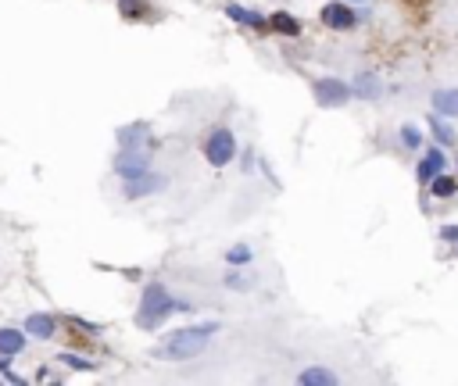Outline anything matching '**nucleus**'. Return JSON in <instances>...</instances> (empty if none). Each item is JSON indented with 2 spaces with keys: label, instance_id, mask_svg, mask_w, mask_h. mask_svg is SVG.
Listing matches in <instances>:
<instances>
[{
  "label": "nucleus",
  "instance_id": "f257e3e1",
  "mask_svg": "<svg viewBox=\"0 0 458 386\" xmlns=\"http://www.w3.org/2000/svg\"><path fill=\"white\" fill-rule=\"evenodd\" d=\"M172 311H190V304L172 300V297H168V290H165L161 283H151V286L143 290V304H140V311H136V325H143V329H158Z\"/></svg>",
  "mask_w": 458,
  "mask_h": 386
},
{
  "label": "nucleus",
  "instance_id": "f03ea898",
  "mask_svg": "<svg viewBox=\"0 0 458 386\" xmlns=\"http://www.w3.org/2000/svg\"><path fill=\"white\" fill-rule=\"evenodd\" d=\"M211 332H218V322H204V325H190V329H179V332H172V340L165 343V350H161V354H168V357H175V361L197 357V354L208 347Z\"/></svg>",
  "mask_w": 458,
  "mask_h": 386
},
{
  "label": "nucleus",
  "instance_id": "7ed1b4c3",
  "mask_svg": "<svg viewBox=\"0 0 458 386\" xmlns=\"http://www.w3.org/2000/svg\"><path fill=\"white\" fill-rule=\"evenodd\" d=\"M204 154H208V161H211L215 168H225L229 161H233V154H237L233 133H229V129H215V133L208 136V143H204Z\"/></svg>",
  "mask_w": 458,
  "mask_h": 386
},
{
  "label": "nucleus",
  "instance_id": "20e7f679",
  "mask_svg": "<svg viewBox=\"0 0 458 386\" xmlns=\"http://www.w3.org/2000/svg\"><path fill=\"white\" fill-rule=\"evenodd\" d=\"M351 97V90L344 86V79H319L315 83V101L322 108H344Z\"/></svg>",
  "mask_w": 458,
  "mask_h": 386
},
{
  "label": "nucleus",
  "instance_id": "39448f33",
  "mask_svg": "<svg viewBox=\"0 0 458 386\" xmlns=\"http://www.w3.org/2000/svg\"><path fill=\"white\" fill-rule=\"evenodd\" d=\"M115 172H118L122 179H136V176L151 172V158H147L143 151L129 147V151H122V154H118V161H115Z\"/></svg>",
  "mask_w": 458,
  "mask_h": 386
},
{
  "label": "nucleus",
  "instance_id": "423d86ee",
  "mask_svg": "<svg viewBox=\"0 0 458 386\" xmlns=\"http://www.w3.org/2000/svg\"><path fill=\"white\" fill-rule=\"evenodd\" d=\"M322 22H326L330 29H351L358 19H355V11H351L347 4H326V8H322Z\"/></svg>",
  "mask_w": 458,
  "mask_h": 386
},
{
  "label": "nucleus",
  "instance_id": "0eeeda50",
  "mask_svg": "<svg viewBox=\"0 0 458 386\" xmlns=\"http://www.w3.org/2000/svg\"><path fill=\"white\" fill-rule=\"evenodd\" d=\"M165 186V179L161 176H151V172H143V176H136V179H126V197H147V193H154V190H161Z\"/></svg>",
  "mask_w": 458,
  "mask_h": 386
},
{
  "label": "nucleus",
  "instance_id": "6e6552de",
  "mask_svg": "<svg viewBox=\"0 0 458 386\" xmlns=\"http://www.w3.org/2000/svg\"><path fill=\"white\" fill-rule=\"evenodd\" d=\"M444 172V154L437 151V147H429L426 151V158H422V165H419V179L422 183H429V179H437Z\"/></svg>",
  "mask_w": 458,
  "mask_h": 386
},
{
  "label": "nucleus",
  "instance_id": "1a4fd4ad",
  "mask_svg": "<svg viewBox=\"0 0 458 386\" xmlns=\"http://www.w3.org/2000/svg\"><path fill=\"white\" fill-rule=\"evenodd\" d=\"M433 111L444 115V118H454L458 115V90H437L433 93Z\"/></svg>",
  "mask_w": 458,
  "mask_h": 386
},
{
  "label": "nucleus",
  "instance_id": "9d476101",
  "mask_svg": "<svg viewBox=\"0 0 458 386\" xmlns=\"http://www.w3.org/2000/svg\"><path fill=\"white\" fill-rule=\"evenodd\" d=\"M225 15L233 19V22H240V26H248V29H262V26H269L258 11H248V8H240V4H225Z\"/></svg>",
  "mask_w": 458,
  "mask_h": 386
},
{
  "label": "nucleus",
  "instance_id": "9b49d317",
  "mask_svg": "<svg viewBox=\"0 0 458 386\" xmlns=\"http://www.w3.org/2000/svg\"><path fill=\"white\" fill-rule=\"evenodd\" d=\"M22 350H26V336H22L19 329H0V354L15 357V354H22Z\"/></svg>",
  "mask_w": 458,
  "mask_h": 386
},
{
  "label": "nucleus",
  "instance_id": "f8f14e48",
  "mask_svg": "<svg viewBox=\"0 0 458 386\" xmlns=\"http://www.w3.org/2000/svg\"><path fill=\"white\" fill-rule=\"evenodd\" d=\"M26 332H33L40 340H51L54 336V318L51 315H29L26 318Z\"/></svg>",
  "mask_w": 458,
  "mask_h": 386
},
{
  "label": "nucleus",
  "instance_id": "ddd939ff",
  "mask_svg": "<svg viewBox=\"0 0 458 386\" xmlns=\"http://www.w3.org/2000/svg\"><path fill=\"white\" fill-rule=\"evenodd\" d=\"M269 26H273L276 33H283V36H297V33H301V22H297L294 15H287V11H276V15L269 19Z\"/></svg>",
  "mask_w": 458,
  "mask_h": 386
},
{
  "label": "nucleus",
  "instance_id": "4468645a",
  "mask_svg": "<svg viewBox=\"0 0 458 386\" xmlns=\"http://www.w3.org/2000/svg\"><path fill=\"white\" fill-rule=\"evenodd\" d=\"M351 93H358L362 101H372V97H380L383 93V83L376 79V76H358V83H355V90Z\"/></svg>",
  "mask_w": 458,
  "mask_h": 386
},
{
  "label": "nucleus",
  "instance_id": "2eb2a0df",
  "mask_svg": "<svg viewBox=\"0 0 458 386\" xmlns=\"http://www.w3.org/2000/svg\"><path fill=\"white\" fill-rule=\"evenodd\" d=\"M301 382H305V386H333L337 375H333L330 368H305V372H301Z\"/></svg>",
  "mask_w": 458,
  "mask_h": 386
},
{
  "label": "nucleus",
  "instance_id": "dca6fc26",
  "mask_svg": "<svg viewBox=\"0 0 458 386\" xmlns=\"http://www.w3.org/2000/svg\"><path fill=\"white\" fill-rule=\"evenodd\" d=\"M429 193L447 200V197H454V193H458V183H454L451 176H437V179H433V186H429Z\"/></svg>",
  "mask_w": 458,
  "mask_h": 386
},
{
  "label": "nucleus",
  "instance_id": "f3484780",
  "mask_svg": "<svg viewBox=\"0 0 458 386\" xmlns=\"http://www.w3.org/2000/svg\"><path fill=\"white\" fill-rule=\"evenodd\" d=\"M429 129L437 133V140H440V143H454V133H451V126L444 122V115H437V111H433V115H429Z\"/></svg>",
  "mask_w": 458,
  "mask_h": 386
},
{
  "label": "nucleus",
  "instance_id": "a211bd4d",
  "mask_svg": "<svg viewBox=\"0 0 458 386\" xmlns=\"http://www.w3.org/2000/svg\"><path fill=\"white\" fill-rule=\"evenodd\" d=\"M143 136H147V129H143V126H133V129H122V133H118V143H122V151H129V147H136Z\"/></svg>",
  "mask_w": 458,
  "mask_h": 386
},
{
  "label": "nucleus",
  "instance_id": "6ab92c4d",
  "mask_svg": "<svg viewBox=\"0 0 458 386\" xmlns=\"http://www.w3.org/2000/svg\"><path fill=\"white\" fill-rule=\"evenodd\" d=\"M61 365L79 368V372H90V368H93V361H86V357H79V354H61Z\"/></svg>",
  "mask_w": 458,
  "mask_h": 386
},
{
  "label": "nucleus",
  "instance_id": "aec40b11",
  "mask_svg": "<svg viewBox=\"0 0 458 386\" xmlns=\"http://www.w3.org/2000/svg\"><path fill=\"white\" fill-rule=\"evenodd\" d=\"M225 258H229V265H248V261H251V247H244V243H240V247L229 250Z\"/></svg>",
  "mask_w": 458,
  "mask_h": 386
},
{
  "label": "nucleus",
  "instance_id": "412c9836",
  "mask_svg": "<svg viewBox=\"0 0 458 386\" xmlns=\"http://www.w3.org/2000/svg\"><path fill=\"white\" fill-rule=\"evenodd\" d=\"M401 140H404V147H419V143H422V136H419L415 126H404V129H401Z\"/></svg>",
  "mask_w": 458,
  "mask_h": 386
},
{
  "label": "nucleus",
  "instance_id": "4be33fe9",
  "mask_svg": "<svg viewBox=\"0 0 458 386\" xmlns=\"http://www.w3.org/2000/svg\"><path fill=\"white\" fill-rule=\"evenodd\" d=\"M122 15H143V4H136V0H122Z\"/></svg>",
  "mask_w": 458,
  "mask_h": 386
},
{
  "label": "nucleus",
  "instance_id": "5701e85b",
  "mask_svg": "<svg viewBox=\"0 0 458 386\" xmlns=\"http://www.w3.org/2000/svg\"><path fill=\"white\" fill-rule=\"evenodd\" d=\"M440 236L454 243V240H458V225H444V229H440Z\"/></svg>",
  "mask_w": 458,
  "mask_h": 386
},
{
  "label": "nucleus",
  "instance_id": "b1692460",
  "mask_svg": "<svg viewBox=\"0 0 458 386\" xmlns=\"http://www.w3.org/2000/svg\"><path fill=\"white\" fill-rule=\"evenodd\" d=\"M225 283H229V286H237V290H244V286H248V283H244V279H240V275H229V279H225Z\"/></svg>",
  "mask_w": 458,
  "mask_h": 386
}]
</instances>
